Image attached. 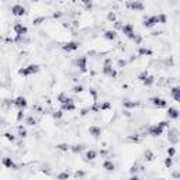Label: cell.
<instances>
[{
    "label": "cell",
    "instance_id": "9",
    "mask_svg": "<svg viewBox=\"0 0 180 180\" xmlns=\"http://www.w3.org/2000/svg\"><path fill=\"white\" fill-rule=\"evenodd\" d=\"M25 13H27V10L23 4H14L11 7V14L16 17H23V16H25Z\"/></svg>",
    "mask_w": 180,
    "mask_h": 180
},
{
    "label": "cell",
    "instance_id": "15",
    "mask_svg": "<svg viewBox=\"0 0 180 180\" xmlns=\"http://www.w3.org/2000/svg\"><path fill=\"white\" fill-rule=\"evenodd\" d=\"M101 132H103V129H101V127H99V125H90L89 127V134L93 138H96V139L100 138Z\"/></svg>",
    "mask_w": 180,
    "mask_h": 180
},
{
    "label": "cell",
    "instance_id": "41",
    "mask_svg": "<svg viewBox=\"0 0 180 180\" xmlns=\"http://www.w3.org/2000/svg\"><path fill=\"white\" fill-rule=\"evenodd\" d=\"M148 70H142V72H141V73L138 75V80H139V82H142V80H144V79H145V77H146V76H148Z\"/></svg>",
    "mask_w": 180,
    "mask_h": 180
},
{
    "label": "cell",
    "instance_id": "19",
    "mask_svg": "<svg viewBox=\"0 0 180 180\" xmlns=\"http://www.w3.org/2000/svg\"><path fill=\"white\" fill-rule=\"evenodd\" d=\"M104 38L108 41H116L117 40V31L116 30H107L104 31Z\"/></svg>",
    "mask_w": 180,
    "mask_h": 180
},
{
    "label": "cell",
    "instance_id": "50",
    "mask_svg": "<svg viewBox=\"0 0 180 180\" xmlns=\"http://www.w3.org/2000/svg\"><path fill=\"white\" fill-rule=\"evenodd\" d=\"M89 92H90V94L93 97V101H97V92H96V89H90Z\"/></svg>",
    "mask_w": 180,
    "mask_h": 180
},
{
    "label": "cell",
    "instance_id": "30",
    "mask_svg": "<svg viewBox=\"0 0 180 180\" xmlns=\"http://www.w3.org/2000/svg\"><path fill=\"white\" fill-rule=\"evenodd\" d=\"M56 149H58V151H62V152H68V151L70 149V145H68V144H58V145H56Z\"/></svg>",
    "mask_w": 180,
    "mask_h": 180
},
{
    "label": "cell",
    "instance_id": "42",
    "mask_svg": "<svg viewBox=\"0 0 180 180\" xmlns=\"http://www.w3.org/2000/svg\"><path fill=\"white\" fill-rule=\"evenodd\" d=\"M66 97H68V94H66V93H64V92H62V93H59V94H58V101L62 104L65 100H66Z\"/></svg>",
    "mask_w": 180,
    "mask_h": 180
},
{
    "label": "cell",
    "instance_id": "47",
    "mask_svg": "<svg viewBox=\"0 0 180 180\" xmlns=\"http://www.w3.org/2000/svg\"><path fill=\"white\" fill-rule=\"evenodd\" d=\"M128 141H131V142H139L141 138H139V135H135V137H134V135H129V137H128Z\"/></svg>",
    "mask_w": 180,
    "mask_h": 180
},
{
    "label": "cell",
    "instance_id": "40",
    "mask_svg": "<svg viewBox=\"0 0 180 180\" xmlns=\"http://www.w3.org/2000/svg\"><path fill=\"white\" fill-rule=\"evenodd\" d=\"M158 21H159V24H166L168 17H166L165 14H158Z\"/></svg>",
    "mask_w": 180,
    "mask_h": 180
},
{
    "label": "cell",
    "instance_id": "27",
    "mask_svg": "<svg viewBox=\"0 0 180 180\" xmlns=\"http://www.w3.org/2000/svg\"><path fill=\"white\" fill-rule=\"evenodd\" d=\"M82 4L85 6L86 11H92L93 10V1L92 0H82Z\"/></svg>",
    "mask_w": 180,
    "mask_h": 180
},
{
    "label": "cell",
    "instance_id": "57",
    "mask_svg": "<svg viewBox=\"0 0 180 180\" xmlns=\"http://www.w3.org/2000/svg\"><path fill=\"white\" fill-rule=\"evenodd\" d=\"M31 1H40V0H31Z\"/></svg>",
    "mask_w": 180,
    "mask_h": 180
},
{
    "label": "cell",
    "instance_id": "49",
    "mask_svg": "<svg viewBox=\"0 0 180 180\" xmlns=\"http://www.w3.org/2000/svg\"><path fill=\"white\" fill-rule=\"evenodd\" d=\"M89 113H90V107H86V108H83V110H80V116L82 117L87 116Z\"/></svg>",
    "mask_w": 180,
    "mask_h": 180
},
{
    "label": "cell",
    "instance_id": "38",
    "mask_svg": "<svg viewBox=\"0 0 180 180\" xmlns=\"http://www.w3.org/2000/svg\"><path fill=\"white\" fill-rule=\"evenodd\" d=\"M142 169H144V168H142V166H139V165H138L137 162H135V163H134V165L131 166V169H129V172H131V173H137L138 170H142Z\"/></svg>",
    "mask_w": 180,
    "mask_h": 180
},
{
    "label": "cell",
    "instance_id": "33",
    "mask_svg": "<svg viewBox=\"0 0 180 180\" xmlns=\"http://www.w3.org/2000/svg\"><path fill=\"white\" fill-rule=\"evenodd\" d=\"M25 124H27V125H30V127H34V125H37V120H35L32 116H30V117H27Z\"/></svg>",
    "mask_w": 180,
    "mask_h": 180
},
{
    "label": "cell",
    "instance_id": "3",
    "mask_svg": "<svg viewBox=\"0 0 180 180\" xmlns=\"http://www.w3.org/2000/svg\"><path fill=\"white\" fill-rule=\"evenodd\" d=\"M121 31H123V34L127 37V38H129V40H134L135 38V30H134V25L131 24V23H127V24H123V27H121Z\"/></svg>",
    "mask_w": 180,
    "mask_h": 180
},
{
    "label": "cell",
    "instance_id": "58",
    "mask_svg": "<svg viewBox=\"0 0 180 180\" xmlns=\"http://www.w3.org/2000/svg\"><path fill=\"white\" fill-rule=\"evenodd\" d=\"M118 1H123V0H118Z\"/></svg>",
    "mask_w": 180,
    "mask_h": 180
},
{
    "label": "cell",
    "instance_id": "44",
    "mask_svg": "<svg viewBox=\"0 0 180 180\" xmlns=\"http://www.w3.org/2000/svg\"><path fill=\"white\" fill-rule=\"evenodd\" d=\"M175 155H176V148H175V146H169V148H168V156H172V158H173Z\"/></svg>",
    "mask_w": 180,
    "mask_h": 180
},
{
    "label": "cell",
    "instance_id": "25",
    "mask_svg": "<svg viewBox=\"0 0 180 180\" xmlns=\"http://www.w3.org/2000/svg\"><path fill=\"white\" fill-rule=\"evenodd\" d=\"M17 134H18L20 138H25L28 135V132H27V129H25L24 125H18V127H17Z\"/></svg>",
    "mask_w": 180,
    "mask_h": 180
},
{
    "label": "cell",
    "instance_id": "18",
    "mask_svg": "<svg viewBox=\"0 0 180 180\" xmlns=\"http://www.w3.org/2000/svg\"><path fill=\"white\" fill-rule=\"evenodd\" d=\"M103 169L107 170V172H114V170H116V163H114L113 160L107 159V160L103 162Z\"/></svg>",
    "mask_w": 180,
    "mask_h": 180
},
{
    "label": "cell",
    "instance_id": "37",
    "mask_svg": "<svg viewBox=\"0 0 180 180\" xmlns=\"http://www.w3.org/2000/svg\"><path fill=\"white\" fill-rule=\"evenodd\" d=\"M3 137L6 138L9 142H14V141H16V135H13L11 132H4V134H3Z\"/></svg>",
    "mask_w": 180,
    "mask_h": 180
},
{
    "label": "cell",
    "instance_id": "13",
    "mask_svg": "<svg viewBox=\"0 0 180 180\" xmlns=\"http://www.w3.org/2000/svg\"><path fill=\"white\" fill-rule=\"evenodd\" d=\"M13 31L16 32V35H25L28 32V28L21 23H16L14 27H13Z\"/></svg>",
    "mask_w": 180,
    "mask_h": 180
},
{
    "label": "cell",
    "instance_id": "46",
    "mask_svg": "<svg viewBox=\"0 0 180 180\" xmlns=\"http://www.w3.org/2000/svg\"><path fill=\"white\" fill-rule=\"evenodd\" d=\"M23 118H24V110H23V108H18V113H17V121L20 123Z\"/></svg>",
    "mask_w": 180,
    "mask_h": 180
},
{
    "label": "cell",
    "instance_id": "6",
    "mask_svg": "<svg viewBox=\"0 0 180 180\" xmlns=\"http://www.w3.org/2000/svg\"><path fill=\"white\" fill-rule=\"evenodd\" d=\"M156 24H159L158 16H149L146 18H144V23H142V25H144L145 28H153Z\"/></svg>",
    "mask_w": 180,
    "mask_h": 180
},
{
    "label": "cell",
    "instance_id": "4",
    "mask_svg": "<svg viewBox=\"0 0 180 180\" xmlns=\"http://www.w3.org/2000/svg\"><path fill=\"white\" fill-rule=\"evenodd\" d=\"M61 110L62 111H75L76 110V104H75V100L73 99H70V97H66V100H65L64 103L61 104Z\"/></svg>",
    "mask_w": 180,
    "mask_h": 180
},
{
    "label": "cell",
    "instance_id": "45",
    "mask_svg": "<svg viewBox=\"0 0 180 180\" xmlns=\"http://www.w3.org/2000/svg\"><path fill=\"white\" fill-rule=\"evenodd\" d=\"M62 116H64V111H62V110H58V111H55V113H53V118H55V120L62 118Z\"/></svg>",
    "mask_w": 180,
    "mask_h": 180
},
{
    "label": "cell",
    "instance_id": "29",
    "mask_svg": "<svg viewBox=\"0 0 180 180\" xmlns=\"http://www.w3.org/2000/svg\"><path fill=\"white\" fill-rule=\"evenodd\" d=\"M47 20V17H44V16H40V17H35L34 20H32V25H41L44 21Z\"/></svg>",
    "mask_w": 180,
    "mask_h": 180
},
{
    "label": "cell",
    "instance_id": "23",
    "mask_svg": "<svg viewBox=\"0 0 180 180\" xmlns=\"http://www.w3.org/2000/svg\"><path fill=\"white\" fill-rule=\"evenodd\" d=\"M97 152H96L94 149H89V151H86V153H85V158L86 160H94L96 158H97Z\"/></svg>",
    "mask_w": 180,
    "mask_h": 180
},
{
    "label": "cell",
    "instance_id": "31",
    "mask_svg": "<svg viewBox=\"0 0 180 180\" xmlns=\"http://www.w3.org/2000/svg\"><path fill=\"white\" fill-rule=\"evenodd\" d=\"M110 108H111V103H110V101L100 103V111H106V110H110Z\"/></svg>",
    "mask_w": 180,
    "mask_h": 180
},
{
    "label": "cell",
    "instance_id": "36",
    "mask_svg": "<svg viewBox=\"0 0 180 180\" xmlns=\"http://www.w3.org/2000/svg\"><path fill=\"white\" fill-rule=\"evenodd\" d=\"M69 177H70L69 172H62V173L56 175V179H59V180H65V179H69Z\"/></svg>",
    "mask_w": 180,
    "mask_h": 180
},
{
    "label": "cell",
    "instance_id": "56",
    "mask_svg": "<svg viewBox=\"0 0 180 180\" xmlns=\"http://www.w3.org/2000/svg\"><path fill=\"white\" fill-rule=\"evenodd\" d=\"M53 18H59V17H61V14H59V13H58V14H56V13H55V14H53L52 16Z\"/></svg>",
    "mask_w": 180,
    "mask_h": 180
},
{
    "label": "cell",
    "instance_id": "39",
    "mask_svg": "<svg viewBox=\"0 0 180 180\" xmlns=\"http://www.w3.org/2000/svg\"><path fill=\"white\" fill-rule=\"evenodd\" d=\"M163 163H165V166H166L168 169H170V168H172V165H173V158H172V156H168V158L165 159V162H163Z\"/></svg>",
    "mask_w": 180,
    "mask_h": 180
},
{
    "label": "cell",
    "instance_id": "11",
    "mask_svg": "<svg viewBox=\"0 0 180 180\" xmlns=\"http://www.w3.org/2000/svg\"><path fill=\"white\" fill-rule=\"evenodd\" d=\"M76 66L79 68V70L82 73H86L87 72V58L86 56H80L76 59Z\"/></svg>",
    "mask_w": 180,
    "mask_h": 180
},
{
    "label": "cell",
    "instance_id": "8",
    "mask_svg": "<svg viewBox=\"0 0 180 180\" xmlns=\"http://www.w3.org/2000/svg\"><path fill=\"white\" fill-rule=\"evenodd\" d=\"M79 47H80V44L77 42V41H68V42H65L62 45V49L66 51V52H73V51L79 49Z\"/></svg>",
    "mask_w": 180,
    "mask_h": 180
},
{
    "label": "cell",
    "instance_id": "16",
    "mask_svg": "<svg viewBox=\"0 0 180 180\" xmlns=\"http://www.w3.org/2000/svg\"><path fill=\"white\" fill-rule=\"evenodd\" d=\"M113 69H114V68H113V61H111V59H106V61L103 62V73L106 75V76H110Z\"/></svg>",
    "mask_w": 180,
    "mask_h": 180
},
{
    "label": "cell",
    "instance_id": "35",
    "mask_svg": "<svg viewBox=\"0 0 180 180\" xmlns=\"http://www.w3.org/2000/svg\"><path fill=\"white\" fill-rule=\"evenodd\" d=\"M107 21H108V23L117 21V16H116V13H114V11H110V13L107 14Z\"/></svg>",
    "mask_w": 180,
    "mask_h": 180
},
{
    "label": "cell",
    "instance_id": "51",
    "mask_svg": "<svg viewBox=\"0 0 180 180\" xmlns=\"http://www.w3.org/2000/svg\"><path fill=\"white\" fill-rule=\"evenodd\" d=\"M127 61H125V59H120V61H118V68H125V66H127Z\"/></svg>",
    "mask_w": 180,
    "mask_h": 180
},
{
    "label": "cell",
    "instance_id": "54",
    "mask_svg": "<svg viewBox=\"0 0 180 180\" xmlns=\"http://www.w3.org/2000/svg\"><path fill=\"white\" fill-rule=\"evenodd\" d=\"M114 24H116V28H121V27H123L121 21H114Z\"/></svg>",
    "mask_w": 180,
    "mask_h": 180
},
{
    "label": "cell",
    "instance_id": "28",
    "mask_svg": "<svg viewBox=\"0 0 180 180\" xmlns=\"http://www.w3.org/2000/svg\"><path fill=\"white\" fill-rule=\"evenodd\" d=\"M144 156H145V160H148V162H151V160H153L155 159V155H153V152L151 151V149H146L145 152H144Z\"/></svg>",
    "mask_w": 180,
    "mask_h": 180
},
{
    "label": "cell",
    "instance_id": "12",
    "mask_svg": "<svg viewBox=\"0 0 180 180\" xmlns=\"http://www.w3.org/2000/svg\"><path fill=\"white\" fill-rule=\"evenodd\" d=\"M14 106L17 107V108L25 110V108L28 107V101H27V99H25L24 96H18V97L14 99Z\"/></svg>",
    "mask_w": 180,
    "mask_h": 180
},
{
    "label": "cell",
    "instance_id": "22",
    "mask_svg": "<svg viewBox=\"0 0 180 180\" xmlns=\"http://www.w3.org/2000/svg\"><path fill=\"white\" fill-rule=\"evenodd\" d=\"M85 148H86V146L83 145V144H76V145H72L69 151H70V152H73V153H76V155H77V153L83 152V151H85Z\"/></svg>",
    "mask_w": 180,
    "mask_h": 180
},
{
    "label": "cell",
    "instance_id": "26",
    "mask_svg": "<svg viewBox=\"0 0 180 180\" xmlns=\"http://www.w3.org/2000/svg\"><path fill=\"white\" fill-rule=\"evenodd\" d=\"M142 83L149 87V86H152L153 83H155V77H153V76H151V75H148V76H146V77L142 80Z\"/></svg>",
    "mask_w": 180,
    "mask_h": 180
},
{
    "label": "cell",
    "instance_id": "55",
    "mask_svg": "<svg viewBox=\"0 0 180 180\" xmlns=\"http://www.w3.org/2000/svg\"><path fill=\"white\" fill-rule=\"evenodd\" d=\"M173 177H175V179H179V177H180V173H179V172L173 173Z\"/></svg>",
    "mask_w": 180,
    "mask_h": 180
},
{
    "label": "cell",
    "instance_id": "21",
    "mask_svg": "<svg viewBox=\"0 0 180 180\" xmlns=\"http://www.w3.org/2000/svg\"><path fill=\"white\" fill-rule=\"evenodd\" d=\"M152 49H149V48H145V47H139V49H138V55L139 56H152Z\"/></svg>",
    "mask_w": 180,
    "mask_h": 180
},
{
    "label": "cell",
    "instance_id": "34",
    "mask_svg": "<svg viewBox=\"0 0 180 180\" xmlns=\"http://www.w3.org/2000/svg\"><path fill=\"white\" fill-rule=\"evenodd\" d=\"M72 92H73V93H76V94H79V93L85 92V87H83L82 85H75L73 87H72Z\"/></svg>",
    "mask_w": 180,
    "mask_h": 180
},
{
    "label": "cell",
    "instance_id": "24",
    "mask_svg": "<svg viewBox=\"0 0 180 180\" xmlns=\"http://www.w3.org/2000/svg\"><path fill=\"white\" fill-rule=\"evenodd\" d=\"M123 106L125 107V108H135V107L141 106V103H139V101H129V100H125V101L123 103Z\"/></svg>",
    "mask_w": 180,
    "mask_h": 180
},
{
    "label": "cell",
    "instance_id": "1",
    "mask_svg": "<svg viewBox=\"0 0 180 180\" xmlns=\"http://www.w3.org/2000/svg\"><path fill=\"white\" fill-rule=\"evenodd\" d=\"M40 65L37 64H31L28 65V66H25V68H21V69H18V75L23 76V77H27V76H31V75H37L40 72Z\"/></svg>",
    "mask_w": 180,
    "mask_h": 180
},
{
    "label": "cell",
    "instance_id": "52",
    "mask_svg": "<svg viewBox=\"0 0 180 180\" xmlns=\"http://www.w3.org/2000/svg\"><path fill=\"white\" fill-rule=\"evenodd\" d=\"M134 41H135V44H137V45H141V42H142V37H141V35H135V38H134Z\"/></svg>",
    "mask_w": 180,
    "mask_h": 180
},
{
    "label": "cell",
    "instance_id": "2",
    "mask_svg": "<svg viewBox=\"0 0 180 180\" xmlns=\"http://www.w3.org/2000/svg\"><path fill=\"white\" fill-rule=\"evenodd\" d=\"M125 7L132 11H144L145 10V4L142 0H129L125 3Z\"/></svg>",
    "mask_w": 180,
    "mask_h": 180
},
{
    "label": "cell",
    "instance_id": "17",
    "mask_svg": "<svg viewBox=\"0 0 180 180\" xmlns=\"http://www.w3.org/2000/svg\"><path fill=\"white\" fill-rule=\"evenodd\" d=\"M166 114H168V118H169V120H177V118H179V110H177L176 107H169Z\"/></svg>",
    "mask_w": 180,
    "mask_h": 180
},
{
    "label": "cell",
    "instance_id": "43",
    "mask_svg": "<svg viewBox=\"0 0 180 180\" xmlns=\"http://www.w3.org/2000/svg\"><path fill=\"white\" fill-rule=\"evenodd\" d=\"M73 176H75V177H77V179H80V177H85V176H86V172H83V170H76Z\"/></svg>",
    "mask_w": 180,
    "mask_h": 180
},
{
    "label": "cell",
    "instance_id": "53",
    "mask_svg": "<svg viewBox=\"0 0 180 180\" xmlns=\"http://www.w3.org/2000/svg\"><path fill=\"white\" fill-rule=\"evenodd\" d=\"M110 77H113V79H116V77H117V70H116V69H113V70H111V73H110Z\"/></svg>",
    "mask_w": 180,
    "mask_h": 180
},
{
    "label": "cell",
    "instance_id": "48",
    "mask_svg": "<svg viewBox=\"0 0 180 180\" xmlns=\"http://www.w3.org/2000/svg\"><path fill=\"white\" fill-rule=\"evenodd\" d=\"M158 124L162 128H169V121H168V120H163V121H160V123H158Z\"/></svg>",
    "mask_w": 180,
    "mask_h": 180
},
{
    "label": "cell",
    "instance_id": "14",
    "mask_svg": "<svg viewBox=\"0 0 180 180\" xmlns=\"http://www.w3.org/2000/svg\"><path fill=\"white\" fill-rule=\"evenodd\" d=\"M1 163H3V166L7 168V169H13V170L18 169V166L14 163V160H13L11 158H3L1 159Z\"/></svg>",
    "mask_w": 180,
    "mask_h": 180
},
{
    "label": "cell",
    "instance_id": "7",
    "mask_svg": "<svg viewBox=\"0 0 180 180\" xmlns=\"http://www.w3.org/2000/svg\"><path fill=\"white\" fill-rule=\"evenodd\" d=\"M168 139H169V142L172 145H177V144H179V129H177V128H172V129H169Z\"/></svg>",
    "mask_w": 180,
    "mask_h": 180
},
{
    "label": "cell",
    "instance_id": "32",
    "mask_svg": "<svg viewBox=\"0 0 180 180\" xmlns=\"http://www.w3.org/2000/svg\"><path fill=\"white\" fill-rule=\"evenodd\" d=\"M100 111V101H93V106L90 107V113H99Z\"/></svg>",
    "mask_w": 180,
    "mask_h": 180
},
{
    "label": "cell",
    "instance_id": "5",
    "mask_svg": "<svg viewBox=\"0 0 180 180\" xmlns=\"http://www.w3.org/2000/svg\"><path fill=\"white\" fill-rule=\"evenodd\" d=\"M149 101L156 108H168V101L165 99H162V97H152Z\"/></svg>",
    "mask_w": 180,
    "mask_h": 180
},
{
    "label": "cell",
    "instance_id": "20",
    "mask_svg": "<svg viewBox=\"0 0 180 180\" xmlns=\"http://www.w3.org/2000/svg\"><path fill=\"white\" fill-rule=\"evenodd\" d=\"M170 96L175 99V101H180V87L179 86L172 87V90H170Z\"/></svg>",
    "mask_w": 180,
    "mask_h": 180
},
{
    "label": "cell",
    "instance_id": "10",
    "mask_svg": "<svg viewBox=\"0 0 180 180\" xmlns=\"http://www.w3.org/2000/svg\"><path fill=\"white\" fill-rule=\"evenodd\" d=\"M163 129H165V128H162L159 124H156V125H151V127L148 128V134L151 137H160V135L163 134Z\"/></svg>",
    "mask_w": 180,
    "mask_h": 180
}]
</instances>
